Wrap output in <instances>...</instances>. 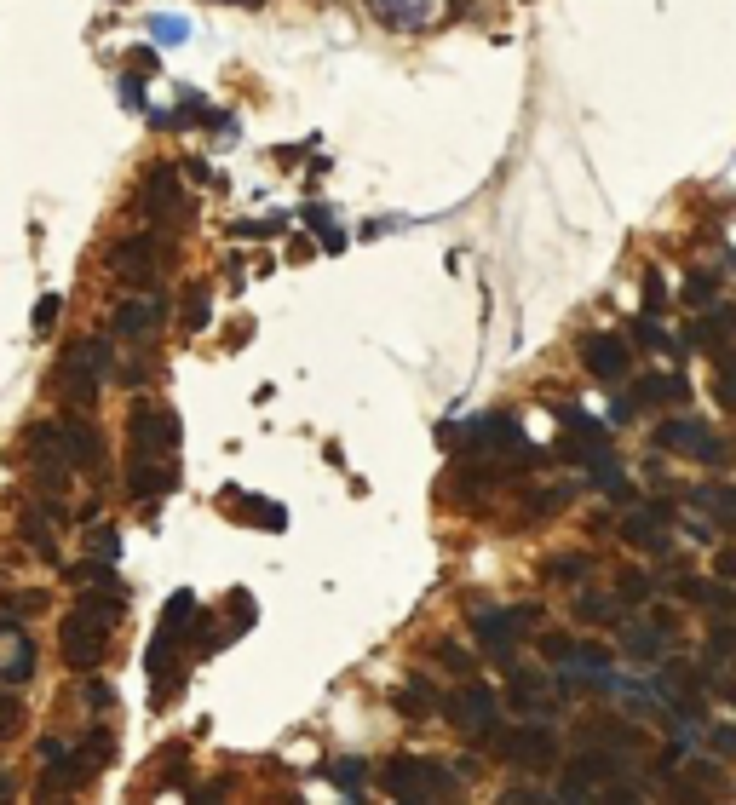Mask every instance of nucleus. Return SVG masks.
<instances>
[{"mask_svg":"<svg viewBox=\"0 0 736 805\" xmlns=\"http://www.w3.org/2000/svg\"><path fill=\"white\" fill-rule=\"evenodd\" d=\"M121 610H127V598H115V593H81L75 598V610H69L64 627H58V656H64L69 673L104 667L115 627H121Z\"/></svg>","mask_w":736,"mask_h":805,"instance_id":"obj_1","label":"nucleus"},{"mask_svg":"<svg viewBox=\"0 0 736 805\" xmlns=\"http://www.w3.org/2000/svg\"><path fill=\"white\" fill-rule=\"evenodd\" d=\"M173 242H179V230H156L144 225L133 236H115L110 242V276L127 288V294H150L156 288V276L167 271V259H173Z\"/></svg>","mask_w":736,"mask_h":805,"instance_id":"obj_2","label":"nucleus"},{"mask_svg":"<svg viewBox=\"0 0 736 805\" xmlns=\"http://www.w3.org/2000/svg\"><path fill=\"white\" fill-rule=\"evenodd\" d=\"M104 374H110V340H69L58 351V363H52V386L64 397L69 409H92L98 403V386H104Z\"/></svg>","mask_w":736,"mask_h":805,"instance_id":"obj_3","label":"nucleus"},{"mask_svg":"<svg viewBox=\"0 0 736 805\" xmlns=\"http://www.w3.org/2000/svg\"><path fill=\"white\" fill-rule=\"evenodd\" d=\"M110 754H115V731L110 725H98V731H87L75 748H69L58 765H41V800H58V794H81L104 765H110Z\"/></svg>","mask_w":736,"mask_h":805,"instance_id":"obj_4","label":"nucleus"},{"mask_svg":"<svg viewBox=\"0 0 736 805\" xmlns=\"http://www.w3.org/2000/svg\"><path fill=\"white\" fill-rule=\"evenodd\" d=\"M380 788H386L397 805H420V800H449L460 794V777L443 765V759H420V754H397L380 765Z\"/></svg>","mask_w":736,"mask_h":805,"instance_id":"obj_5","label":"nucleus"},{"mask_svg":"<svg viewBox=\"0 0 736 805\" xmlns=\"http://www.w3.org/2000/svg\"><path fill=\"white\" fill-rule=\"evenodd\" d=\"M184 426L173 409H161L156 397H133L127 409V455L138 460H161V455H179Z\"/></svg>","mask_w":736,"mask_h":805,"instance_id":"obj_6","label":"nucleus"},{"mask_svg":"<svg viewBox=\"0 0 736 805\" xmlns=\"http://www.w3.org/2000/svg\"><path fill=\"white\" fill-rule=\"evenodd\" d=\"M138 207H144V219L161 225V230L190 225V196H184V167L179 161H156V167L138 179Z\"/></svg>","mask_w":736,"mask_h":805,"instance_id":"obj_7","label":"nucleus"},{"mask_svg":"<svg viewBox=\"0 0 736 805\" xmlns=\"http://www.w3.org/2000/svg\"><path fill=\"white\" fill-rule=\"evenodd\" d=\"M443 713L466 731V742L489 748V742H495V719H501V696L489 685H478V679H460V690L443 702Z\"/></svg>","mask_w":736,"mask_h":805,"instance_id":"obj_8","label":"nucleus"},{"mask_svg":"<svg viewBox=\"0 0 736 805\" xmlns=\"http://www.w3.org/2000/svg\"><path fill=\"white\" fill-rule=\"evenodd\" d=\"M489 748H495L506 765L547 771L552 759H558V736H552V725H535V719H524V725H506V731H495V742H489Z\"/></svg>","mask_w":736,"mask_h":805,"instance_id":"obj_9","label":"nucleus"},{"mask_svg":"<svg viewBox=\"0 0 736 805\" xmlns=\"http://www.w3.org/2000/svg\"><path fill=\"white\" fill-rule=\"evenodd\" d=\"M529 621H541V604H512V610H478L472 616V639L495 656V662H506L512 650H518V639H524Z\"/></svg>","mask_w":736,"mask_h":805,"instance_id":"obj_10","label":"nucleus"},{"mask_svg":"<svg viewBox=\"0 0 736 805\" xmlns=\"http://www.w3.org/2000/svg\"><path fill=\"white\" fill-rule=\"evenodd\" d=\"M179 489V455H161V460H138L127 455V501L133 506H161L167 495Z\"/></svg>","mask_w":736,"mask_h":805,"instance_id":"obj_11","label":"nucleus"},{"mask_svg":"<svg viewBox=\"0 0 736 805\" xmlns=\"http://www.w3.org/2000/svg\"><path fill=\"white\" fill-rule=\"evenodd\" d=\"M656 443H662V449H673V455H696V460H708V466H725V460H731L725 437L708 432L702 420H662V426H656Z\"/></svg>","mask_w":736,"mask_h":805,"instance_id":"obj_12","label":"nucleus"},{"mask_svg":"<svg viewBox=\"0 0 736 805\" xmlns=\"http://www.w3.org/2000/svg\"><path fill=\"white\" fill-rule=\"evenodd\" d=\"M121 340H133V345H150L167 328V299L156 294H127L121 305H115V322H110Z\"/></svg>","mask_w":736,"mask_h":805,"instance_id":"obj_13","label":"nucleus"},{"mask_svg":"<svg viewBox=\"0 0 736 805\" xmlns=\"http://www.w3.org/2000/svg\"><path fill=\"white\" fill-rule=\"evenodd\" d=\"M581 368H587L593 380H604V386H616V380L633 374V351H627L621 334H587V340H581Z\"/></svg>","mask_w":736,"mask_h":805,"instance_id":"obj_14","label":"nucleus"},{"mask_svg":"<svg viewBox=\"0 0 736 805\" xmlns=\"http://www.w3.org/2000/svg\"><path fill=\"white\" fill-rule=\"evenodd\" d=\"M58 437H64V460L75 472H98L104 466V437H98V426L81 409L58 414Z\"/></svg>","mask_w":736,"mask_h":805,"instance_id":"obj_15","label":"nucleus"},{"mask_svg":"<svg viewBox=\"0 0 736 805\" xmlns=\"http://www.w3.org/2000/svg\"><path fill=\"white\" fill-rule=\"evenodd\" d=\"M219 512H230V518H242V524L253 529H288V506L282 501H265V495H253V489H242V483H225L219 489Z\"/></svg>","mask_w":736,"mask_h":805,"instance_id":"obj_16","label":"nucleus"},{"mask_svg":"<svg viewBox=\"0 0 736 805\" xmlns=\"http://www.w3.org/2000/svg\"><path fill=\"white\" fill-rule=\"evenodd\" d=\"M64 581L75 587V593H115L127 598V581H121V570H115V558H81V564H69Z\"/></svg>","mask_w":736,"mask_h":805,"instance_id":"obj_17","label":"nucleus"},{"mask_svg":"<svg viewBox=\"0 0 736 805\" xmlns=\"http://www.w3.org/2000/svg\"><path fill=\"white\" fill-rule=\"evenodd\" d=\"M662 524H673V506L667 501H650L644 512H627V524H621V541L627 547H650V552H662Z\"/></svg>","mask_w":736,"mask_h":805,"instance_id":"obj_18","label":"nucleus"},{"mask_svg":"<svg viewBox=\"0 0 736 805\" xmlns=\"http://www.w3.org/2000/svg\"><path fill=\"white\" fill-rule=\"evenodd\" d=\"M432 708H437V690H432L426 673H414V679H403V685L391 690V713H397L403 725H426Z\"/></svg>","mask_w":736,"mask_h":805,"instance_id":"obj_19","label":"nucleus"},{"mask_svg":"<svg viewBox=\"0 0 736 805\" xmlns=\"http://www.w3.org/2000/svg\"><path fill=\"white\" fill-rule=\"evenodd\" d=\"M506 708H518V713H547V708H552L547 679H541V673H529V667H512V679H506Z\"/></svg>","mask_w":736,"mask_h":805,"instance_id":"obj_20","label":"nucleus"},{"mask_svg":"<svg viewBox=\"0 0 736 805\" xmlns=\"http://www.w3.org/2000/svg\"><path fill=\"white\" fill-rule=\"evenodd\" d=\"M690 386L679 374H644L639 386H633V403H650V409H662V403H685Z\"/></svg>","mask_w":736,"mask_h":805,"instance_id":"obj_21","label":"nucleus"},{"mask_svg":"<svg viewBox=\"0 0 736 805\" xmlns=\"http://www.w3.org/2000/svg\"><path fill=\"white\" fill-rule=\"evenodd\" d=\"M207 322H213V282H202V276H196V282L184 288V311H179V328H184V334H202Z\"/></svg>","mask_w":736,"mask_h":805,"instance_id":"obj_22","label":"nucleus"},{"mask_svg":"<svg viewBox=\"0 0 736 805\" xmlns=\"http://www.w3.org/2000/svg\"><path fill=\"white\" fill-rule=\"evenodd\" d=\"M696 506L713 512V529L719 524L736 529V483H708V489H696Z\"/></svg>","mask_w":736,"mask_h":805,"instance_id":"obj_23","label":"nucleus"},{"mask_svg":"<svg viewBox=\"0 0 736 805\" xmlns=\"http://www.w3.org/2000/svg\"><path fill=\"white\" fill-rule=\"evenodd\" d=\"M713 397H719L725 409H736V351L731 345L713 351Z\"/></svg>","mask_w":736,"mask_h":805,"instance_id":"obj_24","label":"nucleus"},{"mask_svg":"<svg viewBox=\"0 0 736 805\" xmlns=\"http://www.w3.org/2000/svg\"><path fill=\"white\" fill-rule=\"evenodd\" d=\"M432 662H437V667H449L455 679H472V667H478V662H472V650H466L460 639H437V644H432Z\"/></svg>","mask_w":736,"mask_h":805,"instance_id":"obj_25","label":"nucleus"},{"mask_svg":"<svg viewBox=\"0 0 736 805\" xmlns=\"http://www.w3.org/2000/svg\"><path fill=\"white\" fill-rule=\"evenodd\" d=\"M587 570H593V558H587V552H558V558H547V564H541V575H547V581H581Z\"/></svg>","mask_w":736,"mask_h":805,"instance_id":"obj_26","label":"nucleus"},{"mask_svg":"<svg viewBox=\"0 0 736 805\" xmlns=\"http://www.w3.org/2000/svg\"><path fill=\"white\" fill-rule=\"evenodd\" d=\"M299 213H305V225H311V230L322 236V248H328V253H340V248H345V236L334 230V213H328V207L311 202V207H299Z\"/></svg>","mask_w":736,"mask_h":805,"instance_id":"obj_27","label":"nucleus"},{"mask_svg":"<svg viewBox=\"0 0 736 805\" xmlns=\"http://www.w3.org/2000/svg\"><path fill=\"white\" fill-rule=\"evenodd\" d=\"M29 673H35V644H29V639H18V650H12V662L0 667V679H6V685H29Z\"/></svg>","mask_w":736,"mask_h":805,"instance_id":"obj_28","label":"nucleus"},{"mask_svg":"<svg viewBox=\"0 0 736 805\" xmlns=\"http://www.w3.org/2000/svg\"><path fill=\"white\" fill-rule=\"evenodd\" d=\"M328 777L340 782L345 794H363V782H368V765H363V759H334V765H328Z\"/></svg>","mask_w":736,"mask_h":805,"instance_id":"obj_29","label":"nucleus"},{"mask_svg":"<svg viewBox=\"0 0 736 805\" xmlns=\"http://www.w3.org/2000/svg\"><path fill=\"white\" fill-rule=\"evenodd\" d=\"M58 311H64V299H58V294H41V299H35V317H29L35 340H46V334L58 328Z\"/></svg>","mask_w":736,"mask_h":805,"instance_id":"obj_30","label":"nucleus"},{"mask_svg":"<svg viewBox=\"0 0 736 805\" xmlns=\"http://www.w3.org/2000/svg\"><path fill=\"white\" fill-rule=\"evenodd\" d=\"M621 610V598H604V593H581L575 598V616L581 621H610Z\"/></svg>","mask_w":736,"mask_h":805,"instance_id":"obj_31","label":"nucleus"},{"mask_svg":"<svg viewBox=\"0 0 736 805\" xmlns=\"http://www.w3.org/2000/svg\"><path fill=\"white\" fill-rule=\"evenodd\" d=\"M81 702H87V708H98V713L115 708V690L98 679V667H92V673H81Z\"/></svg>","mask_w":736,"mask_h":805,"instance_id":"obj_32","label":"nucleus"},{"mask_svg":"<svg viewBox=\"0 0 736 805\" xmlns=\"http://www.w3.org/2000/svg\"><path fill=\"white\" fill-rule=\"evenodd\" d=\"M633 340L650 345V351H673V334H667V328H662L656 317H650V311H644V317L633 322Z\"/></svg>","mask_w":736,"mask_h":805,"instance_id":"obj_33","label":"nucleus"},{"mask_svg":"<svg viewBox=\"0 0 736 805\" xmlns=\"http://www.w3.org/2000/svg\"><path fill=\"white\" fill-rule=\"evenodd\" d=\"M616 598H621V604H644V598H650V575H644V570H621L616 575Z\"/></svg>","mask_w":736,"mask_h":805,"instance_id":"obj_34","label":"nucleus"},{"mask_svg":"<svg viewBox=\"0 0 736 805\" xmlns=\"http://www.w3.org/2000/svg\"><path fill=\"white\" fill-rule=\"evenodd\" d=\"M150 35H156L161 46H173V41H184V35H190V23L173 18V12H156V18H150Z\"/></svg>","mask_w":736,"mask_h":805,"instance_id":"obj_35","label":"nucleus"},{"mask_svg":"<svg viewBox=\"0 0 736 805\" xmlns=\"http://www.w3.org/2000/svg\"><path fill=\"white\" fill-rule=\"evenodd\" d=\"M713 294H719V276H713V271H696L685 282V305H708Z\"/></svg>","mask_w":736,"mask_h":805,"instance_id":"obj_36","label":"nucleus"},{"mask_svg":"<svg viewBox=\"0 0 736 805\" xmlns=\"http://www.w3.org/2000/svg\"><path fill=\"white\" fill-rule=\"evenodd\" d=\"M23 731V702L12 690H0V736H18Z\"/></svg>","mask_w":736,"mask_h":805,"instance_id":"obj_37","label":"nucleus"},{"mask_svg":"<svg viewBox=\"0 0 736 805\" xmlns=\"http://www.w3.org/2000/svg\"><path fill=\"white\" fill-rule=\"evenodd\" d=\"M644 311L662 317L667 311V288H662V271H644Z\"/></svg>","mask_w":736,"mask_h":805,"instance_id":"obj_38","label":"nucleus"},{"mask_svg":"<svg viewBox=\"0 0 736 805\" xmlns=\"http://www.w3.org/2000/svg\"><path fill=\"white\" fill-rule=\"evenodd\" d=\"M736 650V627H713V639H708V667H719L725 656Z\"/></svg>","mask_w":736,"mask_h":805,"instance_id":"obj_39","label":"nucleus"},{"mask_svg":"<svg viewBox=\"0 0 736 805\" xmlns=\"http://www.w3.org/2000/svg\"><path fill=\"white\" fill-rule=\"evenodd\" d=\"M92 547H98V558H121V529H110V524H98L87 535Z\"/></svg>","mask_w":736,"mask_h":805,"instance_id":"obj_40","label":"nucleus"},{"mask_svg":"<svg viewBox=\"0 0 736 805\" xmlns=\"http://www.w3.org/2000/svg\"><path fill=\"white\" fill-rule=\"evenodd\" d=\"M121 380H127V386H150V380H156V363H150V357H133V363L121 368Z\"/></svg>","mask_w":736,"mask_h":805,"instance_id":"obj_41","label":"nucleus"},{"mask_svg":"<svg viewBox=\"0 0 736 805\" xmlns=\"http://www.w3.org/2000/svg\"><path fill=\"white\" fill-rule=\"evenodd\" d=\"M156 64H161L156 46H133V58H127V69H133L138 81H144V75H156Z\"/></svg>","mask_w":736,"mask_h":805,"instance_id":"obj_42","label":"nucleus"},{"mask_svg":"<svg viewBox=\"0 0 736 805\" xmlns=\"http://www.w3.org/2000/svg\"><path fill=\"white\" fill-rule=\"evenodd\" d=\"M570 650H575V639H564V633H547V639H541V656H547V662H570Z\"/></svg>","mask_w":736,"mask_h":805,"instance_id":"obj_43","label":"nucleus"},{"mask_svg":"<svg viewBox=\"0 0 736 805\" xmlns=\"http://www.w3.org/2000/svg\"><path fill=\"white\" fill-rule=\"evenodd\" d=\"M35 754H41V765H58V759L69 754V742H64V736H41V748H35Z\"/></svg>","mask_w":736,"mask_h":805,"instance_id":"obj_44","label":"nucleus"},{"mask_svg":"<svg viewBox=\"0 0 736 805\" xmlns=\"http://www.w3.org/2000/svg\"><path fill=\"white\" fill-rule=\"evenodd\" d=\"M6 604H12L18 616H35V610H46V593H12Z\"/></svg>","mask_w":736,"mask_h":805,"instance_id":"obj_45","label":"nucleus"},{"mask_svg":"<svg viewBox=\"0 0 736 805\" xmlns=\"http://www.w3.org/2000/svg\"><path fill=\"white\" fill-rule=\"evenodd\" d=\"M627 650H633V656H656V633L633 627V633H627Z\"/></svg>","mask_w":736,"mask_h":805,"instance_id":"obj_46","label":"nucleus"},{"mask_svg":"<svg viewBox=\"0 0 736 805\" xmlns=\"http://www.w3.org/2000/svg\"><path fill=\"white\" fill-rule=\"evenodd\" d=\"M242 276H248L242 271V253H225V282L230 288H242Z\"/></svg>","mask_w":736,"mask_h":805,"instance_id":"obj_47","label":"nucleus"},{"mask_svg":"<svg viewBox=\"0 0 736 805\" xmlns=\"http://www.w3.org/2000/svg\"><path fill=\"white\" fill-rule=\"evenodd\" d=\"M0 639H18V610L12 604H0Z\"/></svg>","mask_w":736,"mask_h":805,"instance_id":"obj_48","label":"nucleus"},{"mask_svg":"<svg viewBox=\"0 0 736 805\" xmlns=\"http://www.w3.org/2000/svg\"><path fill=\"white\" fill-rule=\"evenodd\" d=\"M179 167H184V173H190L196 184H213V173H207V161H179Z\"/></svg>","mask_w":736,"mask_h":805,"instance_id":"obj_49","label":"nucleus"},{"mask_svg":"<svg viewBox=\"0 0 736 805\" xmlns=\"http://www.w3.org/2000/svg\"><path fill=\"white\" fill-rule=\"evenodd\" d=\"M713 748H719V754H736V731H719L713 736Z\"/></svg>","mask_w":736,"mask_h":805,"instance_id":"obj_50","label":"nucleus"},{"mask_svg":"<svg viewBox=\"0 0 736 805\" xmlns=\"http://www.w3.org/2000/svg\"><path fill=\"white\" fill-rule=\"evenodd\" d=\"M12 794H18V788H12V777H6V771H0V800H12Z\"/></svg>","mask_w":736,"mask_h":805,"instance_id":"obj_51","label":"nucleus"},{"mask_svg":"<svg viewBox=\"0 0 736 805\" xmlns=\"http://www.w3.org/2000/svg\"><path fill=\"white\" fill-rule=\"evenodd\" d=\"M236 6H259V0H236Z\"/></svg>","mask_w":736,"mask_h":805,"instance_id":"obj_52","label":"nucleus"}]
</instances>
